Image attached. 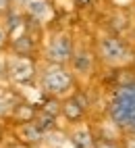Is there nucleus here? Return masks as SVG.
<instances>
[{
  "instance_id": "obj_15",
  "label": "nucleus",
  "mask_w": 135,
  "mask_h": 148,
  "mask_svg": "<svg viewBox=\"0 0 135 148\" xmlns=\"http://www.w3.org/2000/svg\"><path fill=\"white\" fill-rule=\"evenodd\" d=\"M33 123L40 127L44 134L54 132L56 125H58V123H56V117H50V115H46V113H42V111H37V115L33 117Z\"/></svg>"
},
{
  "instance_id": "obj_13",
  "label": "nucleus",
  "mask_w": 135,
  "mask_h": 148,
  "mask_svg": "<svg viewBox=\"0 0 135 148\" xmlns=\"http://www.w3.org/2000/svg\"><path fill=\"white\" fill-rule=\"evenodd\" d=\"M11 113L19 123H25V121H33V117L37 115V108L29 102H17Z\"/></svg>"
},
{
  "instance_id": "obj_19",
  "label": "nucleus",
  "mask_w": 135,
  "mask_h": 148,
  "mask_svg": "<svg viewBox=\"0 0 135 148\" xmlns=\"http://www.w3.org/2000/svg\"><path fill=\"white\" fill-rule=\"evenodd\" d=\"M123 148H135V136H127V134H125Z\"/></svg>"
},
{
  "instance_id": "obj_22",
  "label": "nucleus",
  "mask_w": 135,
  "mask_h": 148,
  "mask_svg": "<svg viewBox=\"0 0 135 148\" xmlns=\"http://www.w3.org/2000/svg\"><path fill=\"white\" fill-rule=\"evenodd\" d=\"M4 111H6V102L2 100V96H0V117L4 115Z\"/></svg>"
},
{
  "instance_id": "obj_14",
  "label": "nucleus",
  "mask_w": 135,
  "mask_h": 148,
  "mask_svg": "<svg viewBox=\"0 0 135 148\" xmlns=\"http://www.w3.org/2000/svg\"><path fill=\"white\" fill-rule=\"evenodd\" d=\"M60 106H62V100L60 98H54V96H46V100L42 102V106L37 108V111H42L50 117H56L58 119L60 117Z\"/></svg>"
},
{
  "instance_id": "obj_8",
  "label": "nucleus",
  "mask_w": 135,
  "mask_h": 148,
  "mask_svg": "<svg viewBox=\"0 0 135 148\" xmlns=\"http://www.w3.org/2000/svg\"><path fill=\"white\" fill-rule=\"evenodd\" d=\"M17 136H19V142L25 144V146H29V148L40 146V144L44 142V138H46V134H44L33 121L19 123V127H17Z\"/></svg>"
},
{
  "instance_id": "obj_20",
  "label": "nucleus",
  "mask_w": 135,
  "mask_h": 148,
  "mask_svg": "<svg viewBox=\"0 0 135 148\" xmlns=\"http://www.w3.org/2000/svg\"><path fill=\"white\" fill-rule=\"evenodd\" d=\"M96 0H75V6H79V8H90L94 6Z\"/></svg>"
},
{
  "instance_id": "obj_21",
  "label": "nucleus",
  "mask_w": 135,
  "mask_h": 148,
  "mask_svg": "<svg viewBox=\"0 0 135 148\" xmlns=\"http://www.w3.org/2000/svg\"><path fill=\"white\" fill-rule=\"evenodd\" d=\"M11 6H13V0H0V15H4Z\"/></svg>"
},
{
  "instance_id": "obj_9",
  "label": "nucleus",
  "mask_w": 135,
  "mask_h": 148,
  "mask_svg": "<svg viewBox=\"0 0 135 148\" xmlns=\"http://www.w3.org/2000/svg\"><path fill=\"white\" fill-rule=\"evenodd\" d=\"M60 115H62V117H64V119L69 121L71 125H79V123L85 119V115H88V108H83L79 102H77V98L71 94V96L62 98Z\"/></svg>"
},
{
  "instance_id": "obj_6",
  "label": "nucleus",
  "mask_w": 135,
  "mask_h": 148,
  "mask_svg": "<svg viewBox=\"0 0 135 148\" xmlns=\"http://www.w3.org/2000/svg\"><path fill=\"white\" fill-rule=\"evenodd\" d=\"M94 61H96V54L90 50V48L79 46V48H75V52H73L69 69L73 71L75 77H88L94 71Z\"/></svg>"
},
{
  "instance_id": "obj_10",
  "label": "nucleus",
  "mask_w": 135,
  "mask_h": 148,
  "mask_svg": "<svg viewBox=\"0 0 135 148\" xmlns=\"http://www.w3.org/2000/svg\"><path fill=\"white\" fill-rule=\"evenodd\" d=\"M96 140H98V138H94L92 130L88 125H81V123L75 125L71 130V134H69V142H71L73 148H94Z\"/></svg>"
},
{
  "instance_id": "obj_2",
  "label": "nucleus",
  "mask_w": 135,
  "mask_h": 148,
  "mask_svg": "<svg viewBox=\"0 0 135 148\" xmlns=\"http://www.w3.org/2000/svg\"><path fill=\"white\" fill-rule=\"evenodd\" d=\"M40 88L46 96L66 98L75 92V75L64 65H50L46 63L40 73Z\"/></svg>"
},
{
  "instance_id": "obj_11",
  "label": "nucleus",
  "mask_w": 135,
  "mask_h": 148,
  "mask_svg": "<svg viewBox=\"0 0 135 148\" xmlns=\"http://www.w3.org/2000/svg\"><path fill=\"white\" fill-rule=\"evenodd\" d=\"M4 29L8 32V38H15L17 34L25 32V15L19 8L11 6L4 13Z\"/></svg>"
},
{
  "instance_id": "obj_17",
  "label": "nucleus",
  "mask_w": 135,
  "mask_h": 148,
  "mask_svg": "<svg viewBox=\"0 0 135 148\" xmlns=\"http://www.w3.org/2000/svg\"><path fill=\"white\" fill-rule=\"evenodd\" d=\"M8 42H11V38H8V32L4 29V25H0V50L8 46Z\"/></svg>"
},
{
  "instance_id": "obj_5",
  "label": "nucleus",
  "mask_w": 135,
  "mask_h": 148,
  "mask_svg": "<svg viewBox=\"0 0 135 148\" xmlns=\"http://www.w3.org/2000/svg\"><path fill=\"white\" fill-rule=\"evenodd\" d=\"M6 77L13 84L27 86L37 77V67L33 58H21V56H8L6 58Z\"/></svg>"
},
{
  "instance_id": "obj_12",
  "label": "nucleus",
  "mask_w": 135,
  "mask_h": 148,
  "mask_svg": "<svg viewBox=\"0 0 135 148\" xmlns=\"http://www.w3.org/2000/svg\"><path fill=\"white\" fill-rule=\"evenodd\" d=\"M25 15L29 19H35L37 23H44L48 17L52 15V6L46 2V0H31L29 6L25 8Z\"/></svg>"
},
{
  "instance_id": "obj_16",
  "label": "nucleus",
  "mask_w": 135,
  "mask_h": 148,
  "mask_svg": "<svg viewBox=\"0 0 135 148\" xmlns=\"http://www.w3.org/2000/svg\"><path fill=\"white\" fill-rule=\"evenodd\" d=\"M94 148H123V144L114 142V140H108V138H98Z\"/></svg>"
},
{
  "instance_id": "obj_1",
  "label": "nucleus",
  "mask_w": 135,
  "mask_h": 148,
  "mask_svg": "<svg viewBox=\"0 0 135 148\" xmlns=\"http://www.w3.org/2000/svg\"><path fill=\"white\" fill-rule=\"evenodd\" d=\"M108 117L114 127L135 136V79L117 86L108 104Z\"/></svg>"
},
{
  "instance_id": "obj_18",
  "label": "nucleus",
  "mask_w": 135,
  "mask_h": 148,
  "mask_svg": "<svg viewBox=\"0 0 135 148\" xmlns=\"http://www.w3.org/2000/svg\"><path fill=\"white\" fill-rule=\"evenodd\" d=\"M29 2H31V0H13V6L19 8V11H25V8L29 6Z\"/></svg>"
},
{
  "instance_id": "obj_4",
  "label": "nucleus",
  "mask_w": 135,
  "mask_h": 148,
  "mask_svg": "<svg viewBox=\"0 0 135 148\" xmlns=\"http://www.w3.org/2000/svg\"><path fill=\"white\" fill-rule=\"evenodd\" d=\"M75 52V42L66 32H56L44 48V58L50 65H64L69 67Z\"/></svg>"
},
{
  "instance_id": "obj_7",
  "label": "nucleus",
  "mask_w": 135,
  "mask_h": 148,
  "mask_svg": "<svg viewBox=\"0 0 135 148\" xmlns=\"http://www.w3.org/2000/svg\"><path fill=\"white\" fill-rule=\"evenodd\" d=\"M8 48H11L13 56H21V58H35V52H37V42L31 34L27 32H21L17 34L15 38H11L8 42Z\"/></svg>"
},
{
  "instance_id": "obj_3",
  "label": "nucleus",
  "mask_w": 135,
  "mask_h": 148,
  "mask_svg": "<svg viewBox=\"0 0 135 148\" xmlns=\"http://www.w3.org/2000/svg\"><path fill=\"white\" fill-rule=\"evenodd\" d=\"M96 56L108 67H119V65H125L131 58V48L125 40H121L119 36L106 34V36L98 38Z\"/></svg>"
}]
</instances>
